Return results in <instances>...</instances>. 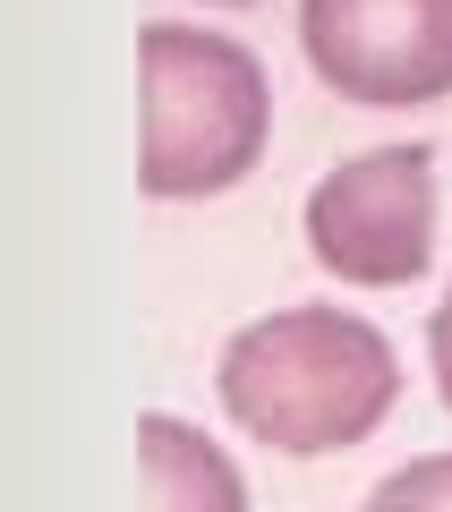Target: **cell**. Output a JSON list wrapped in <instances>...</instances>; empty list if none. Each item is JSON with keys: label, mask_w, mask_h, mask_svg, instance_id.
<instances>
[{"label": "cell", "mask_w": 452, "mask_h": 512, "mask_svg": "<svg viewBox=\"0 0 452 512\" xmlns=\"http://www.w3.org/2000/svg\"><path fill=\"white\" fill-rule=\"evenodd\" d=\"M214 393L248 444L282 461H325L367 444L401 402V359L359 308H273L239 325L214 359Z\"/></svg>", "instance_id": "1"}, {"label": "cell", "mask_w": 452, "mask_h": 512, "mask_svg": "<svg viewBox=\"0 0 452 512\" xmlns=\"http://www.w3.org/2000/svg\"><path fill=\"white\" fill-rule=\"evenodd\" d=\"M145 69V137H137V188L154 205L222 197L239 188L273 146V77L239 35L154 18L137 35Z\"/></svg>", "instance_id": "2"}, {"label": "cell", "mask_w": 452, "mask_h": 512, "mask_svg": "<svg viewBox=\"0 0 452 512\" xmlns=\"http://www.w3.org/2000/svg\"><path fill=\"white\" fill-rule=\"evenodd\" d=\"M435 154L427 146H367L308 188V256L342 291H401L435 265Z\"/></svg>", "instance_id": "3"}, {"label": "cell", "mask_w": 452, "mask_h": 512, "mask_svg": "<svg viewBox=\"0 0 452 512\" xmlns=\"http://www.w3.org/2000/svg\"><path fill=\"white\" fill-rule=\"evenodd\" d=\"M316 86L359 111H418L452 94V0H299Z\"/></svg>", "instance_id": "4"}, {"label": "cell", "mask_w": 452, "mask_h": 512, "mask_svg": "<svg viewBox=\"0 0 452 512\" xmlns=\"http://www.w3.org/2000/svg\"><path fill=\"white\" fill-rule=\"evenodd\" d=\"M137 470H145V512H248V478L205 427L180 410L137 419Z\"/></svg>", "instance_id": "5"}, {"label": "cell", "mask_w": 452, "mask_h": 512, "mask_svg": "<svg viewBox=\"0 0 452 512\" xmlns=\"http://www.w3.org/2000/svg\"><path fill=\"white\" fill-rule=\"evenodd\" d=\"M427 376H435V393H444V410H452V282H444V299H435V316H427Z\"/></svg>", "instance_id": "6"}, {"label": "cell", "mask_w": 452, "mask_h": 512, "mask_svg": "<svg viewBox=\"0 0 452 512\" xmlns=\"http://www.w3.org/2000/svg\"><path fill=\"white\" fill-rule=\"evenodd\" d=\"M401 487H418V495H427V504H444L452 512V453H418V461H401Z\"/></svg>", "instance_id": "7"}, {"label": "cell", "mask_w": 452, "mask_h": 512, "mask_svg": "<svg viewBox=\"0 0 452 512\" xmlns=\"http://www.w3.org/2000/svg\"><path fill=\"white\" fill-rule=\"evenodd\" d=\"M359 512H444V504H427V495H418V487H401V478H384V487L367 495Z\"/></svg>", "instance_id": "8"}, {"label": "cell", "mask_w": 452, "mask_h": 512, "mask_svg": "<svg viewBox=\"0 0 452 512\" xmlns=\"http://www.w3.org/2000/svg\"><path fill=\"white\" fill-rule=\"evenodd\" d=\"M205 9H248V0H205Z\"/></svg>", "instance_id": "9"}]
</instances>
